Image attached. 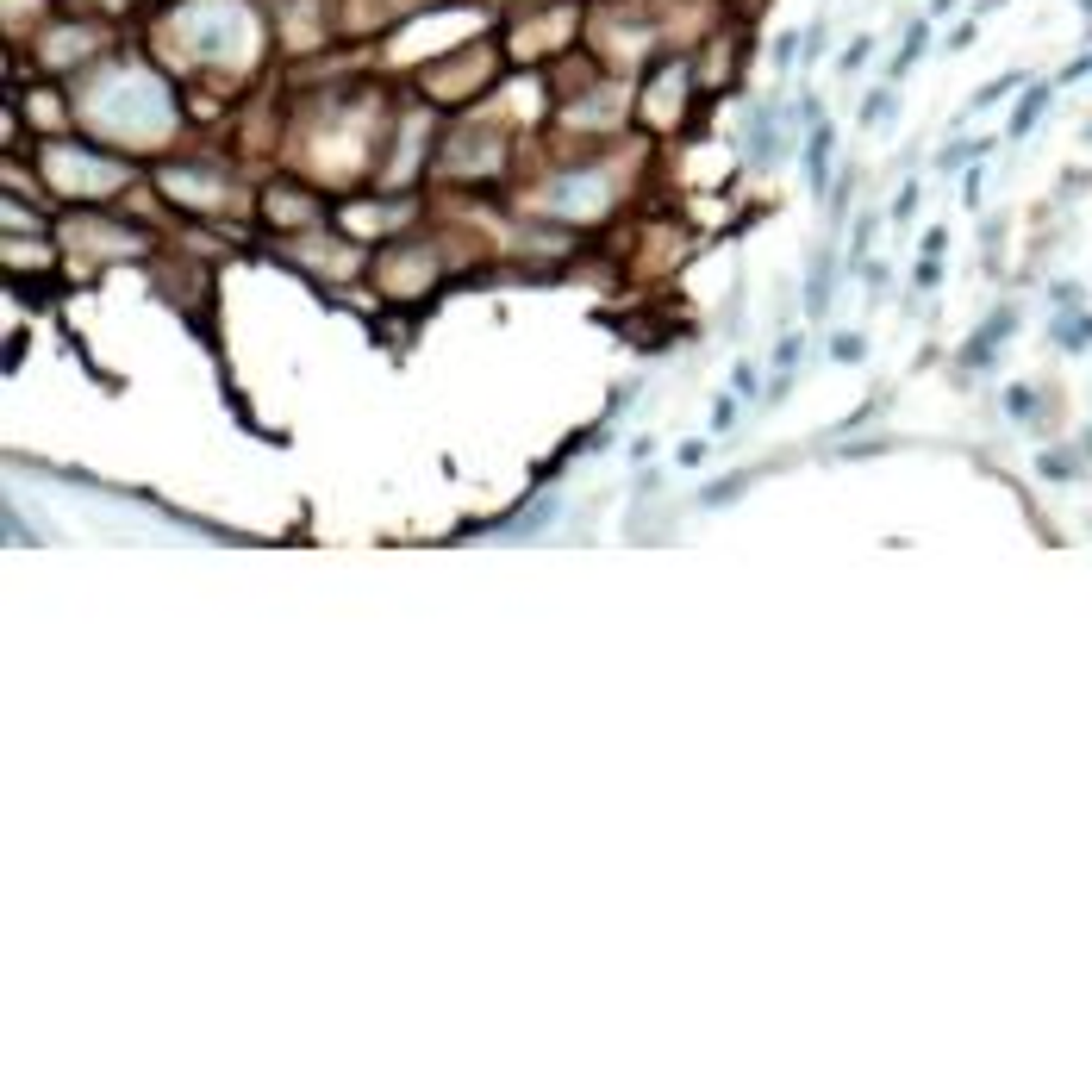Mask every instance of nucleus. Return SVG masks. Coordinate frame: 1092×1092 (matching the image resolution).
<instances>
[{"mask_svg":"<svg viewBox=\"0 0 1092 1092\" xmlns=\"http://www.w3.org/2000/svg\"><path fill=\"white\" fill-rule=\"evenodd\" d=\"M774 63H780V69H787V63H799V38H793V31H787V38H774Z\"/></svg>","mask_w":1092,"mask_h":1092,"instance_id":"9d476101","label":"nucleus"},{"mask_svg":"<svg viewBox=\"0 0 1092 1092\" xmlns=\"http://www.w3.org/2000/svg\"><path fill=\"white\" fill-rule=\"evenodd\" d=\"M731 494H743V481H719V487H705V500H700V506H719V500H731Z\"/></svg>","mask_w":1092,"mask_h":1092,"instance_id":"6e6552de","label":"nucleus"},{"mask_svg":"<svg viewBox=\"0 0 1092 1092\" xmlns=\"http://www.w3.org/2000/svg\"><path fill=\"white\" fill-rule=\"evenodd\" d=\"M924 38H930V26H912V38H905V50L893 57V75H905V69H912L918 57H924Z\"/></svg>","mask_w":1092,"mask_h":1092,"instance_id":"423d86ee","label":"nucleus"},{"mask_svg":"<svg viewBox=\"0 0 1092 1092\" xmlns=\"http://www.w3.org/2000/svg\"><path fill=\"white\" fill-rule=\"evenodd\" d=\"M824 169H830V125H818V132H811V150H806V181L811 188H824Z\"/></svg>","mask_w":1092,"mask_h":1092,"instance_id":"f03ea898","label":"nucleus"},{"mask_svg":"<svg viewBox=\"0 0 1092 1092\" xmlns=\"http://www.w3.org/2000/svg\"><path fill=\"white\" fill-rule=\"evenodd\" d=\"M881 113H893V94H886V88H874V94H868V106H862V125H881Z\"/></svg>","mask_w":1092,"mask_h":1092,"instance_id":"0eeeda50","label":"nucleus"},{"mask_svg":"<svg viewBox=\"0 0 1092 1092\" xmlns=\"http://www.w3.org/2000/svg\"><path fill=\"white\" fill-rule=\"evenodd\" d=\"M1005 331H1011V313H999V318H992L987 331H974V337H968V350H961V362H968V369H980V362H992V344H999Z\"/></svg>","mask_w":1092,"mask_h":1092,"instance_id":"f257e3e1","label":"nucleus"},{"mask_svg":"<svg viewBox=\"0 0 1092 1092\" xmlns=\"http://www.w3.org/2000/svg\"><path fill=\"white\" fill-rule=\"evenodd\" d=\"M806 306H811V313H824V306H830V256H811V294H806Z\"/></svg>","mask_w":1092,"mask_h":1092,"instance_id":"7ed1b4c3","label":"nucleus"},{"mask_svg":"<svg viewBox=\"0 0 1092 1092\" xmlns=\"http://www.w3.org/2000/svg\"><path fill=\"white\" fill-rule=\"evenodd\" d=\"M968 156H974V144H956V150H943V156H937V169H961Z\"/></svg>","mask_w":1092,"mask_h":1092,"instance_id":"9b49d317","label":"nucleus"},{"mask_svg":"<svg viewBox=\"0 0 1092 1092\" xmlns=\"http://www.w3.org/2000/svg\"><path fill=\"white\" fill-rule=\"evenodd\" d=\"M830 356H837V362H862V356H868V337H862V331H837V337H830Z\"/></svg>","mask_w":1092,"mask_h":1092,"instance_id":"39448f33","label":"nucleus"},{"mask_svg":"<svg viewBox=\"0 0 1092 1092\" xmlns=\"http://www.w3.org/2000/svg\"><path fill=\"white\" fill-rule=\"evenodd\" d=\"M868 50H874L868 38H855V45H849V57H843V69H862V63H868Z\"/></svg>","mask_w":1092,"mask_h":1092,"instance_id":"f8f14e48","label":"nucleus"},{"mask_svg":"<svg viewBox=\"0 0 1092 1092\" xmlns=\"http://www.w3.org/2000/svg\"><path fill=\"white\" fill-rule=\"evenodd\" d=\"M1005 406H1011V419H1030V412H1036V406H1030V388H1011V393H1005Z\"/></svg>","mask_w":1092,"mask_h":1092,"instance_id":"1a4fd4ad","label":"nucleus"},{"mask_svg":"<svg viewBox=\"0 0 1092 1092\" xmlns=\"http://www.w3.org/2000/svg\"><path fill=\"white\" fill-rule=\"evenodd\" d=\"M793 362H799V337H787V344L774 350V369H793Z\"/></svg>","mask_w":1092,"mask_h":1092,"instance_id":"ddd939ff","label":"nucleus"},{"mask_svg":"<svg viewBox=\"0 0 1092 1092\" xmlns=\"http://www.w3.org/2000/svg\"><path fill=\"white\" fill-rule=\"evenodd\" d=\"M1043 106H1048V88H1030V94H1024L1018 119H1011V137H1024V132H1030V125H1036V113H1043Z\"/></svg>","mask_w":1092,"mask_h":1092,"instance_id":"20e7f679","label":"nucleus"},{"mask_svg":"<svg viewBox=\"0 0 1092 1092\" xmlns=\"http://www.w3.org/2000/svg\"><path fill=\"white\" fill-rule=\"evenodd\" d=\"M1080 13H1092V0H1080Z\"/></svg>","mask_w":1092,"mask_h":1092,"instance_id":"4468645a","label":"nucleus"}]
</instances>
